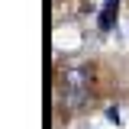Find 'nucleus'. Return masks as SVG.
<instances>
[{
    "instance_id": "obj_1",
    "label": "nucleus",
    "mask_w": 129,
    "mask_h": 129,
    "mask_svg": "<svg viewBox=\"0 0 129 129\" xmlns=\"http://www.w3.org/2000/svg\"><path fill=\"white\" fill-rule=\"evenodd\" d=\"M90 97V68H64L61 74V107L81 110Z\"/></svg>"
},
{
    "instance_id": "obj_3",
    "label": "nucleus",
    "mask_w": 129,
    "mask_h": 129,
    "mask_svg": "<svg viewBox=\"0 0 129 129\" xmlns=\"http://www.w3.org/2000/svg\"><path fill=\"white\" fill-rule=\"evenodd\" d=\"M107 119H110V123H119V110H116V107H107Z\"/></svg>"
},
{
    "instance_id": "obj_2",
    "label": "nucleus",
    "mask_w": 129,
    "mask_h": 129,
    "mask_svg": "<svg viewBox=\"0 0 129 129\" xmlns=\"http://www.w3.org/2000/svg\"><path fill=\"white\" fill-rule=\"evenodd\" d=\"M116 10H119V0H103V10H100V32H110L113 29Z\"/></svg>"
}]
</instances>
